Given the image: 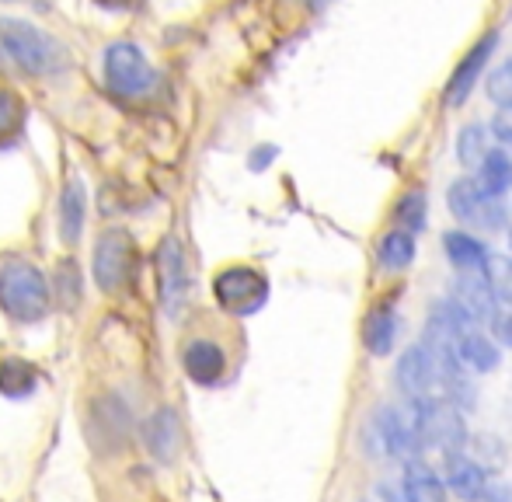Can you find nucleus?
<instances>
[{
    "mask_svg": "<svg viewBox=\"0 0 512 502\" xmlns=\"http://www.w3.org/2000/svg\"><path fill=\"white\" fill-rule=\"evenodd\" d=\"M35 367L21 356H4L0 360V391L7 398H25V394L35 391Z\"/></svg>",
    "mask_w": 512,
    "mask_h": 502,
    "instance_id": "nucleus-19",
    "label": "nucleus"
},
{
    "mask_svg": "<svg viewBox=\"0 0 512 502\" xmlns=\"http://www.w3.org/2000/svg\"><path fill=\"white\" fill-rule=\"evenodd\" d=\"M373 429H377L380 450H384V454H391V457H408L411 450L418 447L411 422L401 419V415L394 412V408H380L377 419H373Z\"/></svg>",
    "mask_w": 512,
    "mask_h": 502,
    "instance_id": "nucleus-13",
    "label": "nucleus"
},
{
    "mask_svg": "<svg viewBox=\"0 0 512 502\" xmlns=\"http://www.w3.org/2000/svg\"><path fill=\"white\" fill-rule=\"evenodd\" d=\"M0 307L11 314L14 321H42L49 314V283L32 262H11L0 265Z\"/></svg>",
    "mask_w": 512,
    "mask_h": 502,
    "instance_id": "nucleus-1",
    "label": "nucleus"
},
{
    "mask_svg": "<svg viewBox=\"0 0 512 502\" xmlns=\"http://www.w3.org/2000/svg\"><path fill=\"white\" fill-rule=\"evenodd\" d=\"M147 443H150V450H154L161 461H171V457L178 454V419H175V412H157L154 419H150V426H147Z\"/></svg>",
    "mask_w": 512,
    "mask_h": 502,
    "instance_id": "nucleus-20",
    "label": "nucleus"
},
{
    "mask_svg": "<svg viewBox=\"0 0 512 502\" xmlns=\"http://www.w3.org/2000/svg\"><path fill=\"white\" fill-rule=\"evenodd\" d=\"M157 276H161V297L168 311L182 304L185 290H189V269H185V251L175 238H164L157 251Z\"/></svg>",
    "mask_w": 512,
    "mask_h": 502,
    "instance_id": "nucleus-10",
    "label": "nucleus"
},
{
    "mask_svg": "<svg viewBox=\"0 0 512 502\" xmlns=\"http://www.w3.org/2000/svg\"><path fill=\"white\" fill-rule=\"evenodd\" d=\"M488 154V129L485 126H467L460 133V143H457V157L464 168H478V161Z\"/></svg>",
    "mask_w": 512,
    "mask_h": 502,
    "instance_id": "nucleus-25",
    "label": "nucleus"
},
{
    "mask_svg": "<svg viewBox=\"0 0 512 502\" xmlns=\"http://www.w3.org/2000/svg\"><path fill=\"white\" fill-rule=\"evenodd\" d=\"M492 325H495V335H499L506 346H512V314H506V318H495Z\"/></svg>",
    "mask_w": 512,
    "mask_h": 502,
    "instance_id": "nucleus-31",
    "label": "nucleus"
},
{
    "mask_svg": "<svg viewBox=\"0 0 512 502\" xmlns=\"http://www.w3.org/2000/svg\"><path fill=\"white\" fill-rule=\"evenodd\" d=\"M213 293L223 311L230 314H255L269 300V279L251 265H230L213 279Z\"/></svg>",
    "mask_w": 512,
    "mask_h": 502,
    "instance_id": "nucleus-5",
    "label": "nucleus"
},
{
    "mask_svg": "<svg viewBox=\"0 0 512 502\" xmlns=\"http://www.w3.org/2000/svg\"><path fill=\"white\" fill-rule=\"evenodd\" d=\"M495 42H499V35L485 32L478 42H474L471 49H467V56L457 63V70H453L450 84H446V105H464L467 98H471V91H474V84H478L481 70H485L488 56H492Z\"/></svg>",
    "mask_w": 512,
    "mask_h": 502,
    "instance_id": "nucleus-9",
    "label": "nucleus"
},
{
    "mask_svg": "<svg viewBox=\"0 0 512 502\" xmlns=\"http://www.w3.org/2000/svg\"><path fill=\"white\" fill-rule=\"evenodd\" d=\"M411 429H415L418 447H436L446 457L460 454L467 443V429L460 412L443 398H415V412H411Z\"/></svg>",
    "mask_w": 512,
    "mask_h": 502,
    "instance_id": "nucleus-3",
    "label": "nucleus"
},
{
    "mask_svg": "<svg viewBox=\"0 0 512 502\" xmlns=\"http://www.w3.org/2000/svg\"><path fill=\"white\" fill-rule=\"evenodd\" d=\"M0 42L28 74H56L63 67V46L39 25L21 18H0Z\"/></svg>",
    "mask_w": 512,
    "mask_h": 502,
    "instance_id": "nucleus-2",
    "label": "nucleus"
},
{
    "mask_svg": "<svg viewBox=\"0 0 512 502\" xmlns=\"http://www.w3.org/2000/svg\"><path fill=\"white\" fill-rule=\"evenodd\" d=\"M398 342V314L391 307H377L363 325V346L370 356H387Z\"/></svg>",
    "mask_w": 512,
    "mask_h": 502,
    "instance_id": "nucleus-15",
    "label": "nucleus"
},
{
    "mask_svg": "<svg viewBox=\"0 0 512 502\" xmlns=\"http://www.w3.org/2000/svg\"><path fill=\"white\" fill-rule=\"evenodd\" d=\"M446 206L460 224L481 227V231H502L506 227V206L502 199L485 196V192L474 185V178H457L446 192Z\"/></svg>",
    "mask_w": 512,
    "mask_h": 502,
    "instance_id": "nucleus-6",
    "label": "nucleus"
},
{
    "mask_svg": "<svg viewBox=\"0 0 512 502\" xmlns=\"http://www.w3.org/2000/svg\"><path fill=\"white\" fill-rule=\"evenodd\" d=\"M488 98H492L495 105H512V60H506L488 77Z\"/></svg>",
    "mask_w": 512,
    "mask_h": 502,
    "instance_id": "nucleus-28",
    "label": "nucleus"
},
{
    "mask_svg": "<svg viewBox=\"0 0 512 502\" xmlns=\"http://www.w3.org/2000/svg\"><path fill=\"white\" fill-rule=\"evenodd\" d=\"M485 482H488L485 471H481L474 461H467V457H460V454L446 457V485H450L457 496L478 499V492H481V485H485Z\"/></svg>",
    "mask_w": 512,
    "mask_h": 502,
    "instance_id": "nucleus-18",
    "label": "nucleus"
},
{
    "mask_svg": "<svg viewBox=\"0 0 512 502\" xmlns=\"http://www.w3.org/2000/svg\"><path fill=\"white\" fill-rule=\"evenodd\" d=\"M105 77H108V88L122 98H143V95H150L157 84L154 67H150V60L143 56V49L133 46V42H115V46H108Z\"/></svg>",
    "mask_w": 512,
    "mask_h": 502,
    "instance_id": "nucleus-4",
    "label": "nucleus"
},
{
    "mask_svg": "<svg viewBox=\"0 0 512 502\" xmlns=\"http://www.w3.org/2000/svg\"><path fill=\"white\" fill-rule=\"evenodd\" d=\"M182 363H185V374L203 387L220 384L223 370H227V356H223V349L209 339H192L182 353Z\"/></svg>",
    "mask_w": 512,
    "mask_h": 502,
    "instance_id": "nucleus-12",
    "label": "nucleus"
},
{
    "mask_svg": "<svg viewBox=\"0 0 512 502\" xmlns=\"http://www.w3.org/2000/svg\"><path fill=\"white\" fill-rule=\"evenodd\" d=\"M377 258H380V265H384L387 272H401V269H408L411 258H415V234L401 231V227H398V231H391L384 241H380Z\"/></svg>",
    "mask_w": 512,
    "mask_h": 502,
    "instance_id": "nucleus-21",
    "label": "nucleus"
},
{
    "mask_svg": "<svg viewBox=\"0 0 512 502\" xmlns=\"http://www.w3.org/2000/svg\"><path fill=\"white\" fill-rule=\"evenodd\" d=\"M105 7H119V11H129V7H140V0H98Z\"/></svg>",
    "mask_w": 512,
    "mask_h": 502,
    "instance_id": "nucleus-32",
    "label": "nucleus"
},
{
    "mask_svg": "<svg viewBox=\"0 0 512 502\" xmlns=\"http://www.w3.org/2000/svg\"><path fill=\"white\" fill-rule=\"evenodd\" d=\"M84 213H88V203H84V189L81 182H70L60 196V224H63V238L77 241L84 227Z\"/></svg>",
    "mask_w": 512,
    "mask_h": 502,
    "instance_id": "nucleus-22",
    "label": "nucleus"
},
{
    "mask_svg": "<svg viewBox=\"0 0 512 502\" xmlns=\"http://www.w3.org/2000/svg\"><path fill=\"white\" fill-rule=\"evenodd\" d=\"M485 276L488 283H492L495 297L506 300V304L512 307V258L506 255H488V265H485Z\"/></svg>",
    "mask_w": 512,
    "mask_h": 502,
    "instance_id": "nucleus-27",
    "label": "nucleus"
},
{
    "mask_svg": "<svg viewBox=\"0 0 512 502\" xmlns=\"http://www.w3.org/2000/svg\"><path fill=\"white\" fill-rule=\"evenodd\" d=\"M21 123H25V105L14 91L0 88V143H7L11 136H18Z\"/></svg>",
    "mask_w": 512,
    "mask_h": 502,
    "instance_id": "nucleus-26",
    "label": "nucleus"
},
{
    "mask_svg": "<svg viewBox=\"0 0 512 502\" xmlns=\"http://www.w3.org/2000/svg\"><path fill=\"white\" fill-rule=\"evenodd\" d=\"M478 499H485V502H509V489L502 482H492V485H481V492H478Z\"/></svg>",
    "mask_w": 512,
    "mask_h": 502,
    "instance_id": "nucleus-30",
    "label": "nucleus"
},
{
    "mask_svg": "<svg viewBox=\"0 0 512 502\" xmlns=\"http://www.w3.org/2000/svg\"><path fill=\"white\" fill-rule=\"evenodd\" d=\"M492 133H495V140L512 147V105H499V112H495V119H492Z\"/></svg>",
    "mask_w": 512,
    "mask_h": 502,
    "instance_id": "nucleus-29",
    "label": "nucleus"
},
{
    "mask_svg": "<svg viewBox=\"0 0 512 502\" xmlns=\"http://www.w3.org/2000/svg\"><path fill=\"white\" fill-rule=\"evenodd\" d=\"M453 304L471 321H481V325L499 318V307H495L499 297H495L485 272H460V276L453 279Z\"/></svg>",
    "mask_w": 512,
    "mask_h": 502,
    "instance_id": "nucleus-8",
    "label": "nucleus"
},
{
    "mask_svg": "<svg viewBox=\"0 0 512 502\" xmlns=\"http://www.w3.org/2000/svg\"><path fill=\"white\" fill-rule=\"evenodd\" d=\"M405 499L408 502H443V482L432 471L415 468L405 478Z\"/></svg>",
    "mask_w": 512,
    "mask_h": 502,
    "instance_id": "nucleus-23",
    "label": "nucleus"
},
{
    "mask_svg": "<svg viewBox=\"0 0 512 502\" xmlns=\"http://www.w3.org/2000/svg\"><path fill=\"white\" fill-rule=\"evenodd\" d=\"M394 220L401 224V231L415 234L425 227V196L418 189L405 192V196L398 199V206H394Z\"/></svg>",
    "mask_w": 512,
    "mask_h": 502,
    "instance_id": "nucleus-24",
    "label": "nucleus"
},
{
    "mask_svg": "<svg viewBox=\"0 0 512 502\" xmlns=\"http://www.w3.org/2000/svg\"><path fill=\"white\" fill-rule=\"evenodd\" d=\"M95 283L105 293H115L133 279L136 269V245L126 231H105L95 245Z\"/></svg>",
    "mask_w": 512,
    "mask_h": 502,
    "instance_id": "nucleus-7",
    "label": "nucleus"
},
{
    "mask_svg": "<svg viewBox=\"0 0 512 502\" xmlns=\"http://www.w3.org/2000/svg\"><path fill=\"white\" fill-rule=\"evenodd\" d=\"M474 185H478L485 196H495V199L506 196L512 189V157L506 150L488 147V154L478 161V178H474Z\"/></svg>",
    "mask_w": 512,
    "mask_h": 502,
    "instance_id": "nucleus-14",
    "label": "nucleus"
},
{
    "mask_svg": "<svg viewBox=\"0 0 512 502\" xmlns=\"http://www.w3.org/2000/svg\"><path fill=\"white\" fill-rule=\"evenodd\" d=\"M457 360L464 370H474V374H488V370L499 367V349L492 346V339H485L481 332L467 328L457 342Z\"/></svg>",
    "mask_w": 512,
    "mask_h": 502,
    "instance_id": "nucleus-16",
    "label": "nucleus"
},
{
    "mask_svg": "<svg viewBox=\"0 0 512 502\" xmlns=\"http://www.w3.org/2000/svg\"><path fill=\"white\" fill-rule=\"evenodd\" d=\"M509 251H512V234H509Z\"/></svg>",
    "mask_w": 512,
    "mask_h": 502,
    "instance_id": "nucleus-33",
    "label": "nucleus"
},
{
    "mask_svg": "<svg viewBox=\"0 0 512 502\" xmlns=\"http://www.w3.org/2000/svg\"><path fill=\"white\" fill-rule=\"evenodd\" d=\"M436 363L432 356L425 353V346H411L398 363V384L401 391L408 394L411 401L415 398H432L436 394Z\"/></svg>",
    "mask_w": 512,
    "mask_h": 502,
    "instance_id": "nucleus-11",
    "label": "nucleus"
},
{
    "mask_svg": "<svg viewBox=\"0 0 512 502\" xmlns=\"http://www.w3.org/2000/svg\"><path fill=\"white\" fill-rule=\"evenodd\" d=\"M443 248H446V258H450L460 272H485L488 248L481 245L478 238H471V234H464V231H450L443 238Z\"/></svg>",
    "mask_w": 512,
    "mask_h": 502,
    "instance_id": "nucleus-17",
    "label": "nucleus"
}]
</instances>
